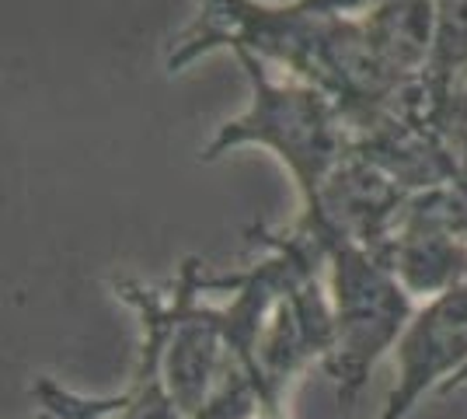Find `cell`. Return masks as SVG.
<instances>
[{
	"label": "cell",
	"instance_id": "52a82bcc",
	"mask_svg": "<svg viewBox=\"0 0 467 419\" xmlns=\"http://www.w3.org/2000/svg\"><path fill=\"white\" fill-rule=\"evenodd\" d=\"M461 388H467V367L457 374V378H450L443 388H440V395H453V392H461Z\"/></svg>",
	"mask_w": 467,
	"mask_h": 419
},
{
	"label": "cell",
	"instance_id": "3957f363",
	"mask_svg": "<svg viewBox=\"0 0 467 419\" xmlns=\"http://www.w3.org/2000/svg\"><path fill=\"white\" fill-rule=\"evenodd\" d=\"M328 262V298L335 319V346L321 363L335 381L338 402H352L370 371L390 353L411 321V294L373 248L338 231H296Z\"/></svg>",
	"mask_w": 467,
	"mask_h": 419
},
{
	"label": "cell",
	"instance_id": "5b68a950",
	"mask_svg": "<svg viewBox=\"0 0 467 419\" xmlns=\"http://www.w3.org/2000/svg\"><path fill=\"white\" fill-rule=\"evenodd\" d=\"M401 279L411 298H440L453 287L467 283V238L453 235L440 224L401 210L390 238L377 252Z\"/></svg>",
	"mask_w": 467,
	"mask_h": 419
},
{
	"label": "cell",
	"instance_id": "6da1fadb",
	"mask_svg": "<svg viewBox=\"0 0 467 419\" xmlns=\"http://www.w3.org/2000/svg\"><path fill=\"white\" fill-rule=\"evenodd\" d=\"M213 49L252 53L262 63H279L296 80L335 99L352 133L411 91L398 88L373 60L359 15L311 11L296 0H199V18L178 36L168 70L178 74Z\"/></svg>",
	"mask_w": 467,
	"mask_h": 419
},
{
	"label": "cell",
	"instance_id": "8992f818",
	"mask_svg": "<svg viewBox=\"0 0 467 419\" xmlns=\"http://www.w3.org/2000/svg\"><path fill=\"white\" fill-rule=\"evenodd\" d=\"M359 21L373 60L398 88L426 84L436 53V0H380Z\"/></svg>",
	"mask_w": 467,
	"mask_h": 419
},
{
	"label": "cell",
	"instance_id": "7a4b0ae2",
	"mask_svg": "<svg viewBox=\"0 0 467 419\" xmlns=\"http://www.w3.org/2000/svg\"><path fill=\"white\" fill-rule=\"evenodd\" d=\"M244 67L252 101L237 120L223 122L202 151V161H216L237 147H265L286 164L296 182L300 210H311L321 185L352 151V130L346 112L304 80H273L269 67L252 53H234Z\"/></svg>",
	"mask_w": 467,
	"mask_h": 419
},
{
	"label": "cell",
	"instance_id": "277c9868",
	"mask_svg": "<svg viewBox=\"0 0 467 419\" xmlns=\"http://www.w3.org/2000/svg\"><path fill=\"white\" fill-rule=\"evenodd\" d=\"M390 353L398 381L377 419H409L422 395H440V388L467 367V283L426 300Z\"/></svg>",
	"mask_w": 467,
	"mask_h": 419
}]
</instances>
